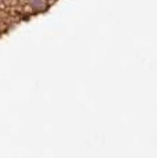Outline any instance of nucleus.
I'll use <instances>...</instances> for the list:
<instances>
[{
  "label": "nucleus",
  "instance_id": "obj_1",
  "mask_svg": "<svg viewBox=\"0 0 157 158\" xmlns=\"http://www.w3.org/2000/svg\"><path fill=\"white\" fill-rule=\"evenodd\" d=\"M31 6L36 10H46L47 3L46 0H31Z\"/></svg>",
  "mask_w": 157,
  "mask_h": 158
}]
</instances>
